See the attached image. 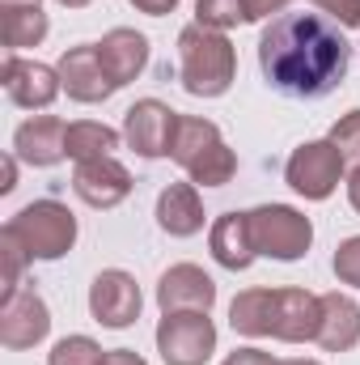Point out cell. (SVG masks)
I'll use <instances>...</instances> for the list:
<instances>
[{"label": "cell", "instance_id": "6da1fadb", "mask_svg": "<svg viewBox=\"0 0 360 365\" xmlns=\"http://www.w3.org/2000/svg\"><path fill=\"white\" fill-rule=\"evenodd\" d=\"M348 60L352 47L339 21H327L322 13L284 9L259 34V68L271 90L288 98H327L335 86H344Z\"/></svg>", "mask_w": 360, "mask_h": 365}, {"label": "cell", "instance_id": "7a4b0ae2", "mask_svg": "<svg viewBox=\"0 0 360 365\" xmlns=\"http://www.w3.org/2000/svg\"><path fill=\"white\" fill-rule=\"evenodd\" d=\"M233 73H238V56L221 30H208L195 21L179 34V77L186 93L221 98L233 86Z\"/></svg>", "mask_w": 360, "mask_h": 365}, {"label": "cell", "instance_id": "3957f363", "mask_svg": "<svg viewBox=\"0 0 360 365\" xmlns=\"http://www.w3.org/2000/svg\"><path fill=\"white\" fill-rule=\"evenodd\" d=\"M170 158L203 187H225L238 175V158L221 140V128L212 119H199V115H179L174 140H170Z\"/></svg>", "mask_w": 360, "mask_h": 365}, {"label": "cell", "instance_id": "277c9868", "mask_svg": "<svg viewBox=\"0 0 360 365\" xmlns=\"http://www.w3.org/2000/svg\"><path fill=\"white\" fill-rule=\"evenodd\" d=\"M4 234H13L30 259H60L77 242V217L60 200H34L17 217H9Z\"/></svg>", "mask_w": 360, "mask_h": 365}, {"label": "cell", "instance_id": "5b68a950", "mask_svg": "<svg viewBox=\"0 0 360 365\" xmlns=\"http://www.w3.org/2000/svg\"><path fill=\"white\" fill-rule=\"evenodd\" d=\"M250 238H255V251L268 255V259H301L314 242V225L309 217H301L297 208L288 204H263L250 212Z\"/></svg>", "mask_w": 360, "mask_h": 365}, {"label": "cell", "instance_id": "8992f818", "mask_svg": "<svg viewBox=\"0 0 360 365\" xmlns=\"http://www.w3.org/2000/svg\"><path fill=\"white\" fill-rule=\"evenodd\" d=\"M157 353L166 365H203L216 353V327L203 310H179L157 323Z\"/></svg>", "mask_w": 360, "mask_h": 365}, {"label": "cell", "instance_id": "52a82bcc", "mask_svg": "<svg viewBox=\"0 0 360 365\" xmlns=\"http://www.w3.org/2000/svg\"><path fill=\"white\" fill-rule=\"evenodd\" d=\"M344 158L331 140H309L301 149H292L288 166H284V179L297 195L305 200H327L335 187H339V175H344Z\"/></svg>", "mask_w": 360, "mask_h": 365}, {"label": "cell", "instance_id": "ba28073f", "mask_svg": "<svg viewBox=\"0 0 360 365\" xmlns=\"http://www.w3.org/2000/svg\"><path fill=\"white\" fill-rule=\"evenodd\" d=\"M174 123H179V110H170L157 98H140L123 115V140L140 158H166L170 153V140H174Z\"/></svg>", "mask_w": 360, "mask_h": 365}, {"label": "cell", "instance_id": "9c48e42d", "mask_svg": "<svg viewBox=\"0 0 360 365\" xmlns=\"http://www.w3.org/2000/svg\"><path fill=\"white\" fill-rule=\"evenodd\" d=\"M90 310L102 327H132L140 319V284L123 268H106L90 284Z\"/></svg>", "mask_w": 360, "mask_h": 365}, {"label": "cell", "instance_id": "30bf717a", "mask_svg": "<svg viewBox=\"0 0 360 365\" xmlns=\"http://www.w3.org/2000/svg\"><path fill=\"white\" fill-rule=\"evenodd\" d=\"M47 331H51V314L34 289H17L0 302V344L4 349H34L38 340H47Z\"/></svg>", "mask_w": 360, "mask_h": 365}, {"label": "cell", "instance_id": "8fae6325", "mask_svg": "<svg viewBox=\"0 0 360 365\" xmlns=\"http://www.w3.org/2000/svg\"><path fill=\"white\" fill-rule=\"evenodd\" d=\"M322 327V297L309 289H275V314H271V336L284 344H305L318 340Z\"/></svg>", "mask_w": 360, "mask_h": 365}, {"label": "cell", "instance_id": "7c38bea8", "mask_svg": "<svg viewBox=\"0 0 360 365\" xmlns=\"http://www.w3.org/2000/svg\"><path fill=\"white\" fill-rule=\"evenodd\" d=\"M60 86L68 90V98L77 102H106L110 93L119 90L97 56V43H81V47H68L60 56Z\"/></svg>", "mask_w": 360, "mask_h": 365}, {"label": "cell", "instance_id": "4fadbf2b", "mask_svg": "<svg viewBox=\"0 0 360 365\" xmlns=\"http://www.w3.org/2000/svg\"><path fill=\"white\" fill-rule=\"evenodd\" d=\"M0 81H4V93H9L17 106H26V110L51 106L55 93L64 90V86H60V68H47V64L21 60V56H9V60H4Z\"/></svg>", "mask_w": 360, "mask_h": 365}, {"label": "cell", "instance_id": "5bb4252c", "mask_svg": "<svg viewBox=\"0 0 360 365\" xmlns=\"http://www.w3.org/2000/svg\"><path fill=\"white\" fill-rule=\"evenodd\" d=\"M73 191L90 204V208H115L132 195V175L123 162L115 158H93V162H77L73 175Z\"/></svg>", "mask_w": 360, "mask_h": 365}, {"label": "cell", "instance_id": "9a60e30c", "mask_svg": "<svg viewBox=\"0 0 360 365\" xmlns=\"http://www.w3.org/2000/svg\"><path fill=\"white\" fill-rule=\"evenodd\" d=\"M68 140V123L55 115H34L13 132V158H21L26 166H55L68 158L64 149Z\"/></svg>", "mask_w": 360, "mask_h": 365}, {"label": "cell", "instance_id": "2e32d148", "mask_svg": "<svg viewBox=\"0 0 360 365\" xmlns=\"http://www.w3.org/2000/svg\"><path fill=\"white\" fill-rule=\"evenodd\" d=\"M212 302H216V284L195 264H174L170 272L162 276V284H157V306L166 314H179V310H203L208 314Z\"/></svg>", "mask_w": 360, "mask_h": 365}, {"label": "cell", "instance_id": "e0dca14e", "mask_svg": "<svg viewBox=\"0 0 360 365\" xmlns=\"http://www.w3.org/2000/svg\"><path fill=\"white\" fill-rule=\"evenodd\" d=\"M208 247H212V259L229 272H242L255 264V238H250V212H225L216 217L212 234H208Z\"/></svg>", "mask_w": 360, "mask_h": 365}, {"label": "cell", "instance_id": "ac0fdd59", "mask_svg": "<svg viewBox=\"0 0 360 365\" xmlns=\"http://www.w3.org/2000/svg\"><path fill=\"white\" fill-rule=\"evenodd\" d=\"M97 56H102L110 81H115V86H127V81H136V77L144 73V64H149V38L136 34V30H127V26H119V30H110V34L97 43Z\"/></svg>", "mask_w": 360, "mask_h": 365}, {"label": "cell", "instance_id": "d6986e66", "mask_svg": "<svg viewBox=\"0 0 360 365\" xmlns=\"http://www.w3.org/2000/svg\"><path fill=\"white\" fill-rule=\"evenodd\" d=\"M318 344L327 353H348L360 344V306L348 293H322V327H318Z\"/></svg>", "mask_w": 360, "mask_h": 365}, {"label": "cell", "instance_id": "ffe728a7", "mask_svg": "<svg viewBox=\"0 0 360 365\" xmlns=\"http://www.w3.org/2000/svg\"><path fill=\"white\" fill-rule=\"evenodd\" d=\"M157 225L170 238H191L203 230V204H199L195 182H170L157 195Z\"/></svg>", "mask_w": 360, "mask_h": 365}, {"label": "cell", "instance_id": "44dd1931", "mask_svg": "<svg viewBox=\"0 0 360 365\" xmlns=\"http://www.w3.org/2000/svg\"><path fill=\"white\" fill-rule=\"evenodd\" d=\"M0 38L4 47H38L47 38L43 0H0Z\"/></svg>", "mask_w": 360, "mask_h": 365}, {"label": "cell", "instance_id": "7402d4cb", "mask_svg": "<svg viewBox=\"0 0 360 365\" xmlns=\"http://www.w3.org/2000/svg\"><path fill=\"white\" fill-rule=\"evenodd\" d=\"M259 17H271L268 0H195V21L208 30H233Z\"/></svg>", "mask_w": 360, "mask_h": 365}, {"label": "cell", "instance_id": "603a6c76", "mask_svg": "<svg viewBox=\"0 0 360 365\" xmlns=\"http://www.w3.org/2000/svg\"><path fill=\"white\" fill-rule=\"evenodd\" d=\"M271 314H275V289H246L233 297L229 306V323L233 331L259 340V336H271Z\"/></svg>", "mask_w": 360, "mask_h": 365}, {"label": "cell", "instance_id": "cb8c5ba5", "mask_svg": "<svg viewBox=\"0 0 360 365\" xmlns=\"http://www.w3.org/2000/svg\"><path fill=\"white\" fill-rule=\"evenodd\" d=\"M73 162H93V158H110V149H119V132L97 123V119H81L68 123V140H64Z\"/></svg>", "mask_w": 360, "mask_h": 365}, {"label": "cell", "instance_id": "d4e9b609", "mask_svg": "<svg viewBox=\"0 0 360 365\" xmlns=\"http://www.w3.org/2000/svg\"><path fill=\"white\" fill-rule=\"evenodd\" d=\"M26 264H30V255L21 251V242L0 230V289H4V297L21 289V268Z\"/></svg>", "mask_w": 360, "mask_h": 365}, {"label": "cell", "instance_id": "484cf974", "mask_svg": "<svg viewBox=\"0 0 360 365\" xmlns=\"http://www.w3.org/2000/svg\"><path fill=\"white\" fill-rule=\"evenodd\" d=\"M97 361H102V349L90 336H64L47 357V365H97Z\"/></svg>", "mask_w": 360, "mask_h": 365}, {"label": "cell", "instance_id": "4316f807", "mask_svg": "<svg viewBox=\"0 0 360 365\" xmlns=\"http://www.w3.org/2000/svg\"><path fill=\"white\" fill-rule=\"evenodd\" d=\"M327 140L339 149V158H344V162L360 166V110H348V115L331 128V136H327Z\"/></svg>", "mask_w": 360, "mask_h": 365}, {"label": "cell", "instance_id": "83f0119b", "mask_svg": "<svg viewBox=\"0 0 360 365\" xmlns=\"http://www.w3.org/2000/svg\"><path fill=\"white\" fill-rule=\"evenodd\" d=\"M335 276H339L344 284L360 289V238H348V242L335 251Z\"/></svg>", "mask_w": 360, "mask_h": 365}, {"label": "cell", "instance_id": "f1b7e54d", "mask_svg": "<svg viewBox=\"0 0 360 365\" xmlns=\"http://www.w3.org/2000/svg\"><path fill=\"white\" fill-rule=\"evenodd\" d=\"M322 13H331L339 26H348V30H360V0H314Z\"/></svg>", "mask_w": 360, "mask_h": 365}, {"label": "cell", "instance_id": "f546056e", "mask_svg": "<svg viewBox=\"0 0 360 365\" xmlns=\"http://www.w3.org/2000/svg\"><path fill=\"white\" fill-rule=\"evenodd\" d=\"M221 365H280L271 353H263V349H238V353H229Z\"/></svg>", "mask_w": 360, "mask_h": 365}, {"label": "cell", "instance_id": "4dcf8cb0", "mask_svg": "<svg viewBox=\"0 0 360 365\" xmlns=\"http://www.w3.org/2000/svg\"><path fill=\"white\" fill-rule=\"evenodd\" d=\"M97 365H149V361L140 353H132V349H110V353H102Z\"/></svg>", "mask_w": 360, "mask_h": 365}, {"label": "cell", "instance_id": "1f68e13d", "mask_svg": "<svg viewBox=\"0 0 360 365\" xmlns=\"http://www.w3.org/2000/svg\"><path fill=\"white\" fill-rule=\"evenodd\" d=\"M140 13H153V17H166V13H174V4L179 0H132Z\"/></svg>", "mask_w": 360, "mask_h": 365}, {"label": "cell", "instance_id": "d6a6232c", "mask_svg": "<svg viewBox=\"0 0 360 365\" xmlns=\"http://www.w3.org/2000/svg\"><path fill=\"white\" fill-rule=\"evenodd\" d=\"M348 200H352V208L360 212V166H352V175H348Z\"/></svg>", "mask_w": 360, "mask_h": 365}, {"label": "cell", "instance_id": "836d02e7", "mask_svg": "<svg viewBox=\"0 0 360 365\" xmlns=\"http://www.w3.org/2000/svg\"><path fill=\"white\" fill-rule=\"evenodd\" d=\"M13 187H17V162L4 158V182H0V191H13Z\"/></svg>", "mask_w": 360, "mask_h": 365}, {"label": "cell", "instance_id": "e575fe53", "mask_svg": "<svg viewBox=\"0 0 360 365\" xmlns=\"http://www.w3.org/2000/svg\"><path fill=\"white\" fill-rule=\"evenodd\" d=\"M280 365H322V361H309V357H292V361H280Z\"/></svg>", "mask_w": 360, "mask_h": 365}, {"label": "cell", "instance_id": "d590c367", "mask_svg": "<svg viewBox=\"0 0 360 365\" xmlns=\"http://www.w3.org/2000/svg\"><path fill=\"white\" fill-rule=\"evenodd\" d=\"M60 4H68V9H85L90 0H60Z\"/></svg>", "mask_w": 360, "mask_h": 365}, {"label": "cell", "instance_id": "8d00e7d4", "mask_svg": "<svg viewBox=\"0 0 360 365\" xmlns=\"http://www.w3.org/2000/svg\"><path fill=\"white\" fill-rule=\"evenodd\" d=\"M271 4V13H284V4H288V0H268Z\"/></svg>", "mask_w": 360, "mask_h": 365}]
</instances>
